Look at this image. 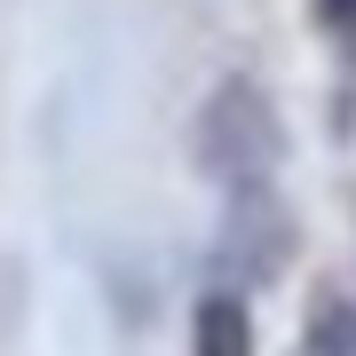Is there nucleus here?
Listing matches in <instances>:
<instances>
[{
    "instance_id": "20e7f679",
    "label": "nucleus",
    "mask_w": 356,
    "mask_h": 356,
    "mask_svg": "<svg viewBox=\"0 0 356 356\" xmlns=\"http://www.w3.org/2000/svg\"><path fill=\"white\" fill-rule=\"evenodd\" d=\"M317 24L332 32V48L356 64V0H317Z\"/></svg>"
},
{
    "instance_id": "7ed1b4c3",
    "label": "nucleus",
    "mask_w": 356,
    "mask_h": 356,
    "mask_svg": "<svg viewBox=\"0 0 356 356\" xmlns=\"http://www.w3.org/2000/svg\"><path fill=\"white\" fill-rule=\"evenodd\" d=\"M301 348H309V356H356V301H348L341 285H317Z\"/></svg>"
},
{
    "instance_id": "f257e3e1",
    "label": "nucleus",
    "mask_w": 356,
    "mask_h": 356,
    "mask_svg": "<svg viewBox=\"0 0 356 356\" xmlns=\"http://www.w3.org/2000/svg\"><path fill=\"white\" fill-rule=\"evenodd\" d=\"M191 151H198V175L222 182L229 198L245 191H269V175H277V111H269V95L254 79H214L198 103V127H191Z\"/></svg>"
},
{
    "instance_id": "f03ea898",
    "label": "nucleus",
    "mask_w": 356,
    "mask_h": 356,
    "mask_svg": "<svg viewBox=\"0 0 356 356\" xmlns=\"http://www.w3.org/2000/svg\"><path fill=\"white\" fill-rule=\"evenodd\" d=\"M191 356H261L254 341V309L238 285H206L191 309Z\"/></svg>"
}]
</instances>
